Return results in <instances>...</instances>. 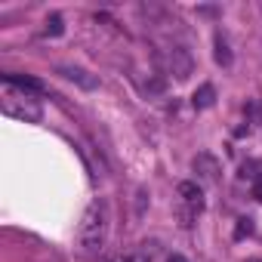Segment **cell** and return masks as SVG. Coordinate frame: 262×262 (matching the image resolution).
<instances>
[{
	"mask_svg": "<svg viewBox=\"0 0 262 262\" xmlns=\"http://www.w3.org/2000/svg\"><path fill=\"white\" fill-rule=\"evenodd\" d=\"M216 102V86L213 83H201L198 90H194V96H191V105L201 111V108H210Z\"/></svg>",
	"mask_w": 262,
	"mask_h": 262,
	"instance_id": "8",
	"label": "cell"
},
{
	"mask_svg": "<svg viewBox=\"0 0 262 262\" xmlns=\"http://www.w3.org/2000/svg\"><path fill=\"white\" fill-rule=\"evenodd\" d=\"M247 234H253V219H237V225H234V237L241 241V237H247Z\"/></svg>",
	"mask_w": 262,
	"mask_h": 262,
	"instance_id": "11",
	"label": "cell"
},
{
	"mask_svg": "<svg viewBox=\"0 0 262 262\" xmlns=\"http://www.w3.org/2000/svg\"><path fill=\"white\" fill-rule=\"evenodd\" d=\"M253 111H256V114H262V105H253Z\"/></svg>",
	"mask_w": 262,
	"mask_h": 262,
	"instance_id": "15",
	"label": "cell"
},
{
	"mask_svg": "<svg viewBox=\"0 0 262 262\" xmlns=\"http://www.w3.org/2000/svg\"><path fill=\"white\" fill-rule=\"evenodd\" d=\"M65 28H62V16H50L47 19V34H53V37H59Z\"/></svg>",
	"mask_w": 262,
	"mask_h": 262,
	"instance_id": "12",
	"label": "cell"
},
{
	"mask_svg": "<svg viewBox=\"0 0 262 262\" xmlns=\"http://www.w3.org/2000/svg\"><path fill=\"white\" fill-rule=\"evenodd\" d=\"M151 253H155V250H139V253H117V256H111L108 262H151Z\"/></svg>",
	"mask_w": 262,
	"mask_h": 262,
	"instance_id": "10",
	"label": "cell"
},
{
	"mask_svg": "<svg viewBox=\"0 0 262 262\" xmlns=\"http://www.w3.org/2000/svg\"><path fill=\"white\" fill-rule=\"evenodd\" d=\"M167 262H188V259H185V256H179V253H173V256H170Z\"/></svg>",
	"mask_w": 262,
	"mask_h": 262,
	"instance_id": "14",
	"label": "cell"
},
{
	"mask_svg": "<svg viewBox=\"0 0 262 262\" xmlns=\"http://www.w3.org/2000/svg\"><path fill=\"white\" fill-rule=\"evenodd\" d=\"M213 47H216V53H213V56H216V65L228 68V65H231V50H228L225 37H222V34H216V43H213Z\"/></svg>",
	"mask_w": 262,
	"mask_h": 262,
	"instance_id": "9",
	"label": "cell"
},
{
	"mask_svg": "<svg viewBox=\"0 0 262 262\" xmlns=\"http://www.w3.org/2000/svg\"><path fill=\"white\" fill-rule=\"evenodd\" d=\"M108 231H111V207L105 198H96L83 216H80V225H77V244L86 256H96L105 250L108 244Z\"/></svg>",
	"mask_w": 262,
	"mask_h": 262,
	"instance_id": "1",
	"label": "cell"
},
{
	"mask_svg": "<svg viewBox=\"0 0 262 262\" xmlns=\"http://www.w3.org/2000/svg\"><path fill=\"white\" fill-rule=\"evenodd\" d=\"M161 62H164L167 74H173L176 80H185V77L191 74V68H194V62H191L188 50H182V47H170V50L161 56Z\"/></svg>",
	"mask_w": 262,
	"mask_h": 262,
	"instance_id": "4",
	"label": "cell"
},
{
	"mask_svg": "<svg viewBox=\"0 0 262 262\" xmlns=\"http://www.w3.org/2000/svg\"><path fill=\"white\" fill-rule=\"evenodd\" d=\"M253 198H256V201H262V179H259V182H253Z\"/></svg>",
	"mask_w": 262,
	"mask_h": 262,
	"instance_id": "13",
	"label": "cell"
},
{
	"mask_svg": "<svg viewBox=\"0 0 262 262\" xmlns=\"http://www.w3.org/2000/svg\"><path fill=\"white\" fill-rule=\"evenodd\" d=\"M204 213V191L198 182H179V222L188 228Z\"/></svg>",
	"mask_w": 262,
	"mask_h": 262,
	"instance_id": "3",
	"label": "cell"
},
{
	"mask_svg": "<svg viewBox=\"0 0 262 262\" xmlns=\"http://www.w3.org/2000/svg\"><path fill=\"white\" fill-rule=\"evenodd\" d=\"M0 111L7 117L25 120V123H40V117H43V108L34 99V93L19 90L13 83H4V90H0Z\"/></svg>",
	"mask_w": 262,
	"mask_h": 262,
	"instance_id": "2",
	"label": "cell"
},
{
	"mask_svg": "<svg viewBox=\"0 0 262 262\" xmlns=\"http://www.w3.org/2000/svg\"><path fill=\"white\" fill-rule=\"evenodd\" d=\"M4 83H13V86H19V90H28V93H34V96L47 93V83L37 80V77H28V74H4Z\"/></svg>",
	"mask_w": 262,
	"mask_h": 262,
	"instance_id": "6",
	"label": "cell"
},
{
	"mask_svg": "<svg viewBox=\"0 0 262 262\" xmlns=\"http://www.w3.org/2000/svg\"><path fill=\"white\" fill-rule=\"evenodd\" d=\"M247 262H262V259H247Z\"/></svg>",
	"mask_w": 262,
	"mask_h": 262,
	"instance_id": "16",
	"label": "cell"
},
{
	"mask_svg": "<svg viewBox=\"0 0 262 262\" xmlns=\"http://www.w3.org/2000/svg\"><path fill=\"white\" fill-rule=\"evenodd\" d=\"M191 167H194V173H198L204 182H219L222 167H219V161H216L213 155H198V158L191 161Z\"/></svg>",
	"mask_w": 262,
	"mask_h": 262,
	"instance_id": "5",
	"label": "cell"
},
{
	"mask_svg": "<svg viewBox=\"0 0 262 262\" xmlns=\"http://www.w3.org/2000/svg\"><path fill=\"white\" fill-rule=\"evenodd\" d=\"M59 74L68 77V80H77L83 90H93V86L99 83L96 77H86V71H83V68H74V65H59Z\"/></svg>",
	"mask_w": 262,
	"mask_h": 262,
	"instance_id": "7",
	"label": "cell"
}]
</instances>
